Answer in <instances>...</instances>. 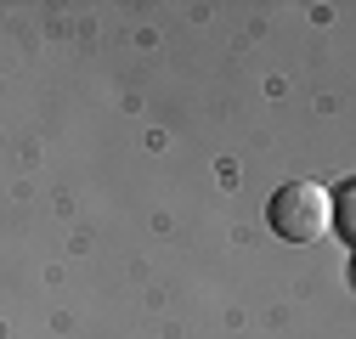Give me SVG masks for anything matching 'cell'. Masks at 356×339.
Returning a JSON list of instances; mask_svg holds the SVG:
<instances>
[{"label": "cell", "instance_id": "2", "mask_svg": "<svg viewBox=\"0 0 356 339\" xmlns=\"http://www.w3.org/2000/svg\"><path fill=\"white\" fill-rule=\"evenodd\" d=\"M339 232H350V187H339Z\"/></svg>", "mask_w": 356, "mask_h": 339}, {"label": "cell", "instance_id": "1", "mask_svg": "<svg viewBox=\"0 0 356 339\" xmlns=\"http://www.w3.org/2000/svg\"><path fill=\"white\" fill-rule=\"evenodd\" d=\"M266 221H272V232L283 243H317L334 226V192H323L317 181H289V187L272 192Z\"/></svg>", "mask_w": 356, "mask_h": 339}]
</instances>
